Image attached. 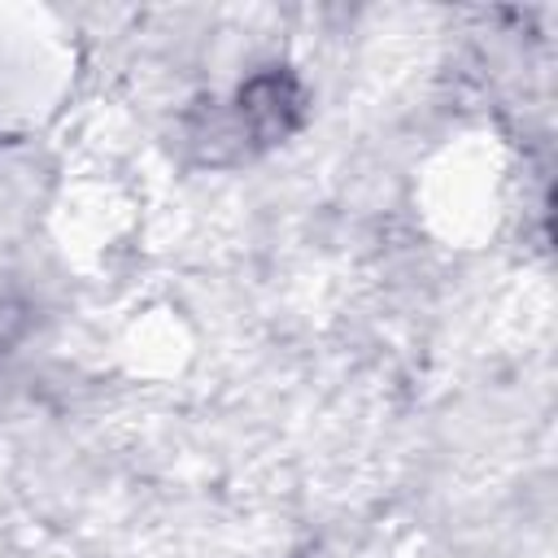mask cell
Instances as JSON below:
<instances>
[{"label":"cell","instance_id":"obj_1","mask_svg":"<svg viewBox=\"0 0 558 558\" xmlns=\"http://www.w3.org/2000/svg\"><path fill=\"white\" fill-rule=\"evenodd\" d=\"M83 74L78 31L44 4H0V144L39 135Z\"/></svg>","mask_w":558,"mask_h":558},{"label":"cell","instance_id":"obj_2","mask_svg":"<svg viewBox=\"0 0 558 558\" xmlns=\"http://www.w3.org/2000/svg\"><path fill=\"white\" fill-rule=\"evenodd\" d=\"M427 227L449 244H480L506 209V153L493 135H458L445 144L418 183Z\"/></svg>","mask_w":558,"mask_h":558},{"label":"cell","instance_id":"obj_4","mask_svg":"<svg viewBox=\"0 0 558 558\" xmlns=\"http://www.w3.org/2000/svg\"><path fill=\"white\" fill-rule=\"evenodd\" d=\"M22 331H26V305L0 301V357L22 340Z\"/></svg>","mask_w":558,"mask_h":558},{"label":"cell","instance_id":"obj_3","mask_svg":"<svg viewBox=\"0 0 558 558\" xmlns=\"http://www.w3.org/2000/svg\"><path fill=\"white\" fill-rule=\"evenodd\" d=\"M140 235L135 201L118 183H74L52 205V240L61 257L83 275H109L131 257Z\"/></svg>","mask_w":558,"mask_h":558}]
</instances>
